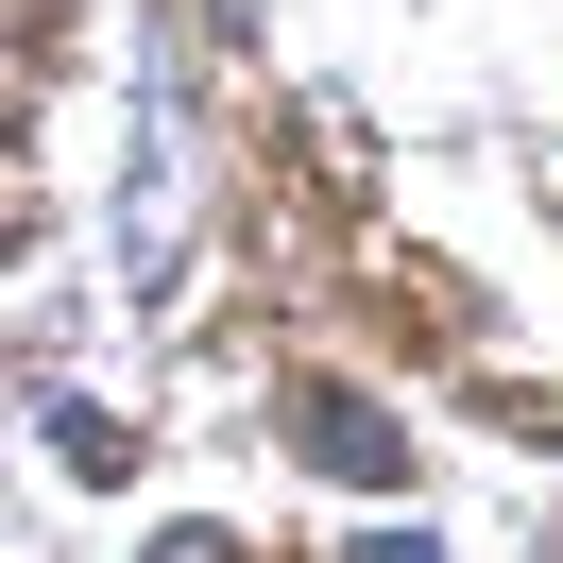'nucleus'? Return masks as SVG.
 I'll return each mask as SVG.
<instances>
[{
	"instance_id": "nucleus-1",
	"label": "nucleus",
	"mask_w": 563,
	"mask_h": 563,
	"mask_svg": "<svg viewBox=\"0 0 563 563\" xmlns=\"http://www.w3.org/2000/svg\"><path fill=\"white\" fill-rule=\"evenodd\" d=\"M290 427H308V461H324V478H410V444H393V427L358 410V393H324V376L290 393Z\"/></svg>"
},
{
	"instance_id": "nucleus-2",
	"label": "nucleus",
	"mask_w": 563,
	"mask_h": 563,
	"mask_svg": "<svg viewBox=\"0 0 563 563\" xmlns=\"http://www.w3.org/2000/svg\"><path fill=\"white\" fill-rule=\"evenodd\" d=\"M137 563H240V547H222V529H154Z\"/></svg>"
}]
</instances>
